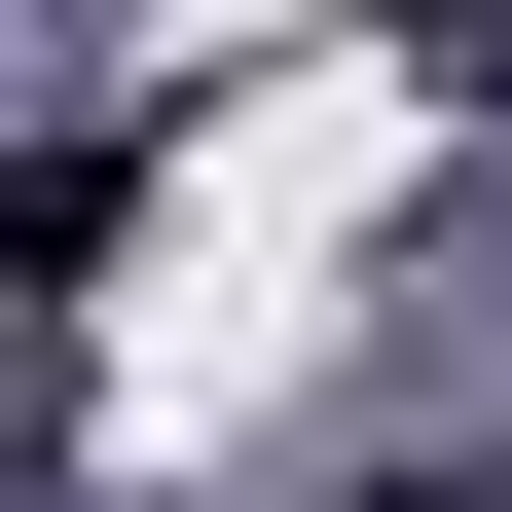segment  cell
I'll list each match as a JSON object with an SVG mask.
<instances>
[{"mask_svg":"<svg viewBox=\"0 0 512 512\" xmlns=\"http://www.w3.org/2000/svg\"><path fill=\"white\" fill-rule=\"evenodd\" d=\"M403 512H439V476H403Z\"/></svg>","mask_w":512,"mask_h":512,"instance_id":"6da1fadb","label":"cell"}]
</instances>
